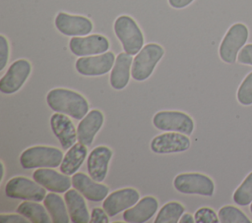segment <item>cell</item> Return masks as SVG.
Returning <instances> with one entry per match:
<instances>
[{
  "label": "cell",
  "instance_id": "obj_1",
  "mask_svg": "<svg viewBox=\"0 0 252 223\" xmlns=\"http://www.w3.org/2000/svg\"><path fill=\"white\" fill-rule=\"evenodd\" d=\"M47 105L54 112L82 120L89 112L87 99L77 91L67 88H53L46 95Z\"/></svg>",
  "mask_w": 252,
  "mask_h": 223
},
{
  "label": "cell",
  "instance_id": "obj_2",
  "mask_svg": "<svg viewBox=\"0 0 252 223\" xmlns=\"http://www.w3.org/2000/svg\"><path fill=\"white\" fill-rule=\"evenodd\" d=\"M116 37L122 44L124 52L136 55L144 46V34L136 21L127 15L119 16L113 24Z\"/></svg>",
  "mask_w": 252,
  "mask_h": 223
},
{
  "label": "cell",
  "instance_id": "obj_3",
  "mask_svg": "<svg viewBox=\"0 0 252 223\" xmlns=\"http://www.w3.org/2000/svg\"><path fill=\"white\" fill-rule=\"evenodd\" d=\"M63 160V153L53 146L35 145L25 149L20 155V163L24 169L56 168Z\"/></svg>",
  "mask_w": 252,
  "mask_h": 223
},
{
  "label": "cell",
  "instance_id": "obj_4",
  "mask_svg": "<svg viewBox=\"0 0 252 223\" xmlns=\"http://www.w3.org/2000/svg\"><path fill=\"white\" fill-rule=\"evenodd\" d=\"M164 55V49L158 43H148L136 54L131 68V76L137 82L149 79L158 63Z\"/></svg>",
  "mask_w": 252,
  "mask_h": 223
},
{
  "label": "cell",
  "instance_id": "obj_5",
  "mask_svg": "<svg viewBox=\"0 0 252 223\" xmlns=\"http://www.w3.org/2000/svg\"><path fill=\"white\" fill-rule=\"evenodd\" d=\"M249 37V30L245 24L235 23L227 29L220 47L219 56L226 64H234L242 47L246 44Z\"/></svg>",
  "mask_w": 252,
  "mask_h": 223
},
{
  "label": "cell",
  "instance_id": "obj_6",
  "mask_svg": "<svg viewBox=\"0 0 252 223\" xmlns=\"http://www.w3.org/2000/svg\"><path fill=\"white\" fill-rule=\"evenodd\" d=\"M174 189L184 195L212 196L215 193V183L207 175L201 173H181L173 180Z\"/></svg>",
  "mask_w": 252,
  "mask_h": 223
},
{
  "label": "cell",
  "instance_id": "obj_7",
  "mask_svg": "<svg viewBox=\"0 0 252 223\" xmlns=\"http://www.w3.org/2000/svg\"><path fill=\"white\" fill-rule=\"evenodd\" d=\"M5 194L11 198L38 202L43 200L46 196V189L27 177L17 176L7 182Z\"/></svg>",
  "mask_w": 252,
  "mask_h": 223
},
{
  "label": "cell",
  "instance_id": "obj_8",
  "mask_svg": "<svg viewBox=\"0 0 252 223\" xmlns=\"http://www.w3.org/2000/svg\"><path fill=\"white\" fill-rule=\"evenodd\" d=\"M153 125L160 131L177 132L191 136L194 131V121L181 111H159L153 117Z\"/></svg>",
  "mask_w": 252,
  "mask_h": 223
},
{
  "label": "cell",
  "instance_id": "obj_9",
  "mask_svg": "<svg viewBox=\"0 0 252 223\" xmlns=\"http://www.w3.org/2000/svg\"><path fill=\"white\" fill-rule=\"evenodd\" d=\"M115 59V55L111 51L98 55L79 57L76 60L75 68L79 74L86 77L102 76L112 70Z\"/></svg>",
  "mask_w": 252,
  "mask_h": 223
},
{
  "label": "cell",
  "instance_id": "obj_10",
  "mask_svg": "<svg viewBox=\"0 0 252 223\" xmlns=\"http://www.w3.org/2000/svg\"><path fill=\"white\" fill-rule=\"evenodd\" d=\"M31 72L32 65L27 59L14 61L0 80V91L4 94L17 92L28 80Z\"/></svg>",
  "mask_w": 252,
  "mask_h": 223
},
{
  "label": "cell",
  "instance_id": "obj_11",
  "mask_svg": "<svg viewBox=\"0 0 252 223\" xmlns=\"http://www.w3.org/2000/svg\"><path fill=\"white\" fill-rule=\"evenodd\" d=\"M69 49L78 57L98 55L109 49V41L101 34L73 36L69 41Z\"/></svg>",
  "mask_w": 252,
  "mask_h": 223
},
{
  "label": "cell",
  "instance_id": "obj_12",
  "mask_svg": "<svg viewBox=\"0 0 252 223\" xmlns=\"http://www.w3.org/2000/svg\"><path fill=\"white\" fill-rule=\"evenodd\" d=\"M55 28L67 36H85L93 30L92 21L84 16L59 12L55 17Z\"/></svg>",
  "mask_w": 252,
  "mask_h": 223
},
{
  "label": "cell",
  "instance_id": "obj_13",
  "mask_svg": "<svg viewBox=\"0 0 252 223\" xmlns=\"http://www.w3.org/2000/svg\"><path fill=\"white\" fill-rule=\"evenodd\" d=\"M191 145L189 138L181 133L169 132L156 136L150 144L151 150L158 154L183 152Z\"/></svg>",
  "mask_w": 252,
  "mask_h": 223
},
{
  "label": "cell",
  "instance_id": "obj_14",
  "mask_svg": "<svg viewBox=\"0 0 252 223\" xmlns=\"http://www.w3.org/2000/svg\"><path fill=\"white\" fill-rule=\"evenodd\" d=\"M139 198L140 194L137 190L132 188L120 189L112 192L103 199L102 208L108 216L113 217L135 205L139 201Z\"/></svg>",
  "mask_w": 252,
  "mask_h": 223
},
{
  "label": "cell",
  "instance_id": "obj_15",
  "mask_svg": "<svg viewBox=\"0 0 252 223\" xmlns=\"http://www.w3.org/2000/svg\"><path fill=\"white\" fill-rule=\"evenodd\" d=\"M71 180L74 189L81 193L88 200L98 202L103 200L108 195L109 188L106 185L94 181L85 173H75Z\"/></svg>",
  "mask_w": 252,
  "mask_h": 223
},
{
  "label": "cell",
  "instance_id": "obj_16",
  "mask_svg": "<svg viewBox=\"0 0 252 223\" xmlns=\"http://www.w3.org/2000/svg\"><path fill=\"white\" fill-rule=\"evenodd\" d=\"M32 179L47 191L52 193H66L72 184L68 175L59 173L51 168H37L32 174Z\"/></svg>",
  "mask_w": 252,
  "mask_h": 223
},
{
  "label": "cell",
  "instance_id": "obj_17",
  "mask_svg": "<svg viewBox=\"0 0 252 223\" xmlns=\"http://www.w3.org/2000/svg\"><path fill=\"white\" fill-rule=\"evenodd\" d=\"M112 157V151L105 145L94 147L88 156L87 170L89 176L96 182H102L108 171V164Z\"/></svg>",
  "mask_w": 252,
  "mask_h": 223
},
{
  "label": "cell",
  "instance_id": "obj_18",
  "mask_svg": "<svg viewBox=\"0 0 252 223\" xmlns=\"http://www.w3.org/2000/svg\"><path fill=\"white\" fill-rule=\"evenodd\" d=\"M50 127L63 149H69L78 139L77 131L66 114L55 112L50 117Z\"/></svg>",
  "mask_w": 252,
  "mask_h": 223
},
{
  "label": "cell",
  "instance_id": "obj_19",
  "mask_svg": "<svg viewBox=\"0 0 252 223\" xmlns=\"http://www.w3.org/2000/svg\"><path fill=\"white\" fill-rule=\"evenodd\" d=\"M104 122V116L101 111L93 109L80 121L77 127L78 140L86 146H90L97 132L102 127Z\"/></svg>",
  "mask_w": 252,
  "mask_h": 223
},
{
  "label": "cell",
  "instance_id": "obj_20",
  "mask_svg": "<svg viewBox=\"0 0 252 223\" xmlns=\"http://www.w3.org/2000/svg\"><path fill=\"white\" fill-rule=\"evenodd\" d=\"M158 208V201L156 197L144 196L135 205L123 212V219L129 223H144L155 215Z\"/></svg>",
  "mask_w": 252,
  "mask_h": 223
},
{
  "label": "cell",
  "instance_id": "obj_21",
  "mask_svg": "<svg viewBox=\"0 0 252 223\" xmlns=\"http://www.w3.org/2000/svg\"><path fill=\"white\" fill-rule=\"evenodd\" d=\"M132 63V55L126 52H121L118 54L109 77V83L112 88L121 90L126 87L130 80Z\"/></svg>",
  "mask_w": 252,
  "mask_h": 223
},
{
  "label": "cell",
  "instance_id": "obj_22",
  "mask_svg": "<svg viewBox=\"0 0 252 223\" xmlns=\"http://www.w3.org/2000/svg\"><path fill=\"white\" fill-rule=\"evenodd\" d=\"M64 199L73 223H88L91 216L89 214L88 206L85 201V196L76 189L68 190L65 193Z\"/></svg>",
  "mask_w": 252,
  "mask_h": 223
},
{
  "label": "cell",
  "instance_id": "obj_23",
  "mask_svg": "<svg viewBox=\"0 0 252 223\" xmlns=\"http://www.w3.org/2000/svg\"><path fill=\"white\" fill-rule=\"evenodd\" d=\"M88 149L87 146L81 142L72 145L63 157L60 164V171L68 176L74 175L80 169L85 159L87 158Z\"/></svg>",
  "mask_w": 252,
  "mask_h": 223
},
{
  "label": "cell",
  "instance_id": "obj_24",
  "mask_svg": "<svg viewBox=\"0 0 252 223\" xmlns=\"http://www.w3.org/2000/svg\"><path fill=\"white\" fill-rule=\"evenodd\" d=\"M43 204L47 209L53 223H69L70 215L65 199L55 193L47 194L43 199Z\"/></svg>",
  "mask_w": 252,
  "mask_h": 223
},
{
  "label": "cell",
  "instance_id": "obj_25",
  "mask_svg": "<svg viewBox=\"0 0 252 223\" xmlns=\"http://www.w3.org/2000/svg\"><path fill=\"white\" fill-rule=\"evenodd\" d=\"M17 212L25 216L30 222L32 223H50L51 217L48 215V211L45 206L37 203V201L32 202V200H26L19 204Z\"/></svg>",
  "mask_w": 252,
  "mask_h": 223
},
{
  "label": "cell",
  "instance_id": "obj_26",
  "mask_svg": "<svg viewBox=\"0 0 252 223\" xmlns=\"http://www.w3.org/2000/svg\"><path fill=\"white\" fill-rule=\"evenodd\" d=\"M184 206L177 201H169L165 203L155 219V223H177L184 213Z\"/></svg>",
  "mask_w": 252,
  "mask_h": 223
},
{
  "label": "cell",
  "instance_id": "obj_27",
  "mask_svg": "<svg viewBox=\"0 0 252 223\" xmlns=\"http://www.w3.org/2000/svg\"><path fill=\"white\" fill-rule=\"evenodd\" d=\"M232 200L239 206H247L252 202V171L236 188L232 195Z\"/></svg>",
  "mask_w": 252,
  "mask_h": 223
},
{
  "label": "cell",
  "instance_id": "obj_28",
  "mask_svg": "<svg viewBox=\"0 0 252 223\" xmlns=\"http://www.w3.org/2000/svg\"><path fill=\"white\" fill-rule=\"evenodd\" d=\"M219 219L221 223H250L251 220L239 208L233 205H224L220 208Z\"/></svg>",
  "mask_w": 252,
  "mask_h": 223
},
{
  "label": "cell",
  "instance_id": "obj_29",
  "mask_svg": "<svg viewBox=\"0 0 252 223\" xmlns=\"http://www.w3.org/2000/svg\"><path fill=\"white\" fill-rule=\"evenodd\" d=\"M236 98L238 103L243 106L252 105V72L248 73L239 84L236 92Z\"/></svg>",
  "mask_w": 252,
  "mask_h": 223
},
{
  "label": "cell",
  "instance_id": "obj_30",
  "mask_svg": "<svg viewBox=\"0 0 252 223\" xmlns=\"http://www.w3.org/2000/svg\"><path fill=\"white\" fill-rule=\"evenodd\" d=\"M196 223H219V215L210 207H201L194 214Z\"/></svg>",
  "mask_w": 252,
  "mask_h": 223
},
{
  "label": "cell",
  "instance_id": "obj_31",
  "mask_svg": "<svg viewBox=\"0 0 252 223\" xmlns=\"http://www.w3.org/2000/svg\"><path fill=\"white\" fill-rule=\"evenodd\" d=\"M9 43L7 38L1 34L0 35V71H2L9 59Z\"/></svg>",
  "mask_w": 252,
  "mask_h": 223
},
{
  "label": "cell",
  "instance_id": "obj_32",
  "mask_svg": "<svg viewBox=\"0 0 252 223\" xmlns=\"http://www.w3.org/2000/svg\"><path fill=\"white\" fill-rule=\"evenodd\" d=\"M237 62L242 65L252 66V43L245 44L239 51Z\"/></svg>",
  "mask_w": 252,
  "mask_h": 223
},
{
  "label": "cell",
  "instance_id": "obj_33",
  "mask_svg": "<svg viewBox=\"0 0 252 223\" xmlns=\"http://www.w3.org/2000/svg\"><path fill=\"white\" fill-rule=\"evenodd\" d=\"M91 223H108V214L105 212L104 209L99 207H94L91 213Z\"/></svg>",
  "mask_w": 252,
  "mask_h": 223
},
{
  "label": "cell",
  "instance_id": "obj_34",
  "mask_svg": "<svg viewBox=\"0 0 252 223\" xmlns=\"http://www.w3.org/2000/svg\"><path fill=\"white\" fill-rule=\"evenodd\" d=\"M1 223H29L30 220L19 214H0Z\"/></svg>",
  "mask_w": 252,
  "mask_h": 223
},
{
  "label": "cell",
  "instance_id": "obj_35",
  "mask_svg": "<svg viewBox=\"0 0 252 223\" xmlns=\"http://www.w3.org/2000/svg\"><path fill=\"white\" fill-rule=\"evenodd\" d=\"M194 0H167L170 7L174 9H183L189 6Z\"/></svg>",
  "mask_w": 252,
  "mask_h": 223
},
{
  "label": "cell",
  "instance_id": "obj_36",
  "mask_svg": "<svg viewBox=\"0 0 252 223\" xmlns=\"http://www.w3.org/2000/svg\"><path fill=\"white\" fill-rule=\"evenodd\" d=\"M180 223H194L195 222V218L189 214V213H183L180 220H179Z\"/></svg>",
  "mask_w": 252,
  "mask_h": 223
},
{
  "label": "cell",
  "instance_id": "obj_37",
  "mask_svg": "<svg viewBox=\"0 0 252 223\" xmlns=\"http://www.w3.org/2000/svg\"><path fill=\"white\" fill-rule=\"evenodd\" d=\"M249 210H250V212H251V214H252V202L249 204Z\"/></svg>",
  "mask_w": 252,
  "mask_h": 223
}]
</instances>
